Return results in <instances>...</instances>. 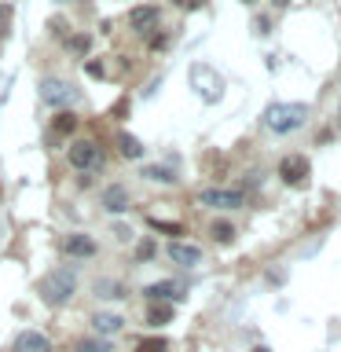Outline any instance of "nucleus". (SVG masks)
Returning a JSON list of instances; mask_svg holds the SVG:
<instances>
[{"mask_svg":"<svg viewBox=\"0 0 341 352\" xmlns=\"http://www.w3.org/2000/svg\"><path fill=\"white\" fill-rule=\"evenodd\" d=\"M37 294H41V301L48 305V308L70 305V297L77 294V275H74L70 268H55V272H48V275L41 279Z\"/></svg>","mask_w":341,"mask_h":352,"instance_id":"f257e3e1","label":"nucleus"},{"mask_svg":"<svg viewBox=\"0 0 341 352\" xmlns=\"http://www.w3.org/2000/svg\"><path fill=\"white\" fill-rule=\"evenodd\" d=\"M305 121H308V103H272L268 110H264V125H268L272 132H279V136L297 132Z\"/></svg>","mask_w":341,"mask_h":352,"instance_id":"f03ea898","label":"nucleus"},{"mask_svg":"<svg viewBox=\"0 0 341 352\" xmlns=\"http://www.w3.org/2000/svg\"><path fill=\"white\" fill-rule=\"evenodd\" d=\"M70 165L74 169H81V173H88V169H99L103 165V151L96 147L92 140H77V143H70Z\"/></svg>","mask_w":341,"mask_h":352,"instance_id":"7ed1b4c3","label":"nucleus"},{"mask_svg":"<svg viewBox=\"0 0 341 352\" xmlns=\"http://www.w3.org/2000/svg\"><path fill=\"white\" fill-rule=\"evenodd\" d=\"M74 99H77V88L70 81H59V77H44L41 81V103L63 107V103H74Z\"/></svg>","mask_w":341,"mask_h":352,"instance_id":"20e7f679","label":"nucleus"},{"mask_svg":"<svg viewBox=\"0 0 341 352\" xmlns=\"http://www.w3.org/2000/svg\"><path fill=\"white\" fill-rule=\"evenodd\" d=\"M308 173H312V165H308L305 154H286V158L279 162V176H283V184L301 187V184L308 180Z\"/></svg>","mask_w":341,"mask_h":352,"instance_id":"39448f33","label":"nucleus"},{"mask_svg":"<svg viewBox=\"0 0 341 352\" xmlns=\"http://www.w3.org/2000/svg\"><path fill=\"white\" fill-rule=\"evenodd\" d=\"M202 206H213V209H239L242 206V191H224V187H206L198 195Z\"/></svg>","mask_w":341,"mask_h":352,"instance_id":"423d86ee","label":"nucleus"},{"mask_svg":"<svg viewBox=\"0 0 341 352\" xmlns=\"http://www.w3.org/2000/svg\"><path fill=\"white\" fill-rule=\"evenodd\" d=\"M158 8L154 4H140V8H132L129 11V30H136V33H151V30H158Z\"/></svg>","mask_w":341,"mask_h":352,"instance_id":"0eeeda50","label":"nucleus"},{"mask_svg":"<svg viewBox=\"0 0 341 352\" xmlns=\"http://www.w3.org/2000/svg\"><path fill=\"white\" fill-rule=\"evenodd\" d=\"M99 206H103L107 213H125V209H129V187H121V184L103 187V195H99Z\"/></svg>","mask_w":341,"mask_h":352,"instance_id":"6e6552de","label":"nucleus"},{"mask_svg":"<svg viewBox=\"0 0 341 352\" xmlns=\"http://www.w3.org/2000/svg\"><path fill=\"white\" fill-rule=\"evenodd\" d=\"M169 261L180 264V268H195L202 261V250L191 246V242H169Z\"/></svg>","mask_w":341,"mask_h":352,"instance_id":"1a4fd4ad","label":"nucleus"},{"mask_svg":"<svg viewBox=\"0 0 341 352\" xmlns=\"http://www.w3.org/2000/svg\"><path fill=\"white\" fill-rule=\"evenodd\" d=\"M15 352H52V341L41 330H22L15 338Z\"/></svg>","mask_w":341,"mask_h":352,"instance_id":"9d476101","label":"nucleus"},{"mask_svg":"<svg viewBox=\"0 0 341 352\" xmlns=\"http://www.w3.org/2000/svg\"><path fill=\"white\" fill-rule=\"evenodd\" d=\"M63 250L66 253H70V257H96V239L92 235H70V239H66L63 242Z\"/></svg>","mask_w":341,"mask_h":352,"instance_id":"9b49d317","label":"nucleus"},{"mask_svg":"<svg viewBox=\"0 0 341 352\" xmlns=\"http://www.w3.org/2000/svg\"><path fill=\"white\" fill-rule=\"evenodd\" d=\"M151 297V301H162V297H187L184 294V286L180 283H173V279H162V283H151L147 290H143Z\"/></svg>","mask_w":341,"mask_h":352,"instance_id":"f8f14e48","label":"nucleus"},{"mask_svg":"<svg viewBox=\"0 0 341 352\" xmlns=\"http://www.w3.org/2000/svg\"><path fill=\"white\" fill-rule=\"evenodd\" d=\"M92 327L99 330V334H118V330L125 327V319L114 316V312H99V316L92 319Z\"/></svg>","mask_w":341,"mask_h":352,"instance_id":"ddd939ff","label":"nucleus"},{"mask_svg":"<svg viewBox=\"0 0 341 352\" xmlns=\"http://www.w3.org/2000/svg\"><path fill=\"white\" fill-rule=\"evenodd\" d=\"M143 180H154V184H176V173L169 165H143Z\"/></svg>","mask_w":341,"mask_h":352,"instance_id":"4468645a","label":"nucleus"},{"mask_svg":"<svg viewBox=\"0 0 341 352\" xmlns=\"http://www.w3.org/2000/svg\"><path fill=\"white\" fill-rule=\"evenodd\" d=\"M118 151H121V158H143V143L136 140V136H129V132H121L118 136Z\"/></svg>","mask_w":341,"mask_h":352,"instance_id":"2eb2a0df","label":"nucleus"},{"mask_svg":"<svg viewBox=\"0 0 341 352\" xmlns=\"http://www.w3.org/2000/svg\"><path fill=\"white\" fill-rule=\"evenodd\" d=\"M173 319V305H165V301H154L151 308H147V323L151 327H165Z\"/></svg>","mask_w":341,"mask_h":352,"instance_id":"dca6fc26","label":"nucleus"},{"mask_svg":"<svg viewBox=\"0 0 341 352\" xmlns=\"http://www.w3.org/2000/svg\"><path fill=\"white\" fill-rule=\"evenodd\" d=\"M52 129H55V136L74 132V129H77V114H74V110H59V114H55V121H52Z\"/></svg>","mask_w":341,"mask_h":352,"instance_id":"f3484780","label":"nucleus"},{"mask_svg":"<svg viewBox=\"0 0 341 352\" xmlns=\"http://www.w3.org/2000/svg\"><path fill=\"white\" fill-rule=\"evenodd\" d=\"M209 235H213L220 246H228V242H235V228L228 224V220H213V228H209Z\"/></svg>","mask_w":341,"mask_h":352,"instance_id":"a211bd4d","label":"nucleus"},{"mask_svg":"<svg viewBox=\"0 0 341 352\" xmlns=\"http://www.w3.org/2000/svg\"><path fill=\"white\" fill-rule=\"evenodd\" d=\"M147 224L154 231H162V235H184V224H176V220H158V217H151Z\"/></svg>","mask_w":341,"mask_h":352,"instance_id":"6ab92c4d","label":"nucleus"},{"mask_svg":"<svg viewBox=\"0 0 341 352\" xmlns=\"http://www.w3.org/2000/svg\"><path fill=\"white\" fill-rule=\"evenodd\" d=\"M66 44H70L74 55H88V48H92V37H88V33H77V37H70Z\"/></svg>","mask_w":341,"mask_h":352,"instance_id":"aec40b11","label":"nucleus"},{"mask_svg":"<svg viewBox=\"0 0 341 352\" xmlns=\"http://www.w3.org/2000/svg\"><path fill=\"white\" fill-rule=\"evenodd\" d=\"M140 352H169V341H165V338H143Z\"/></svg>","mask_w":341,"mask_h":352,"instance_id":"412c9836","label":"nucleus"},{"mask_svg":"<svg viewBox=\"0 0 341 352\" xmlns=\"http://www.w3.org/2000/svg\"><path fill=\"white\" fill-rule=\"evenodd\" d=\"M11 22H15L11 4H0V37H8V33H11Z\"/></svg>","mask_w":341,"mask_h":352,"instance_id":"4be33fe9","label":"nucleus"},{"mask_svg":"<svg viewBox=\"0 0 341 352\" xmlns=\"http://www.w3.org/2000/svg\"><path fill=\"white\" fill-rule=\"evenodd\" d=\"M81 352H110V341H77Z\"/></svg>","mask_w":341,"mask_h":352,"instance_id":"5701e85b","label":"nucleus"},{"mask_svg":"<svg viewBox=\"0 0 341 352\" xmlns=\"http://www.w3.org/2000/svg\"><path fill=\"white\" fill-rule=\"evenodd\" d=\"M96 294L99 297H125V294L118 290V283H96Z\"/></svg>","mask_w":341,"mask_h":352,"instance_id":"b1692460","label":"nucleus"},{"mask_svg":"<svg viewBox=\"0 0 341 352\" xmlns=\"http://www.w3.org/2000/svg\"><path fill=\"white\" fill-rule=\"evenodd\" d=\"M154 250H158V246H154L151 239H143L140 246H136V257H140V261H151V257H154Z\"/></svg>","mask_w":341,"mask_h":352,"instance_id":"393cba45","label":"nucleus"},{"mask_svg":"<svg viewBox=\"0 0 341 352\" xmlns=\"http://www.w3.org/2000/svg\"><path fill=\"white\" fill-rule=\"evenodd\" d=\"M173 4H176V8H184V11H198V8L206 4V0H173Z\"/></svg>","mask_w":341,"mask_h":352,"instance_id":"a878e982","label":"nucleus"},{"mask_svg":"<svg viewBox=\"0 0 341 352\" xmlns=\"http://www.w3.org/2000/svg\"><path fill=\"white\" fill-rule=\"evenodd\" d=\"M114 239H121V242L132 239V228H125V224H114Z\"/></svg>","mask_w":341,"mask_h":352,"instance_id":"bb28decb","label":"nucleus"},{"mask_svg":"<svg viewBox=\"0 0 341 352\" xmlns=\"http://www.w3.org/2000/svg\"><path fill=\"white\" fill-rule=\"evenodd\" d=\"M165 44H169V37H162V33H154V37H151V48H154V52L165 48Z\"/></svg>","mask_w":341,"mask_h":352,"instance_id":"cd10ccee","label":"nucleus"},{"mask_svg":"<svg viewBox=\"0 0 341 352\" xmlns=\"http://www.w3.org/2000/svg\"><path fill=\"white\" fill-rule=\"evenodd\" d=\"M253 26H257V33H261V37H264V33H272V22H268V19H257Z\"/></svg>","mask_w":341,"mask_h":352,"instance_id":"c85d7f7f","label":"nucleus"},{"mask_svg":"<svg viewBox=\"0 0 341 352\" xmlns=\"http://www.w3.org/2000/svg\"><path fill=\"white\" fill-rule=\"evenodd\" d=\"M125 110H129V99H118V103H114V118H121Z\"/></svg>","mask_w":341,"mask_h":352,"instance_id":"c756f323","label":"nucleus"},{"mask_svg":"<svg viewBox=\"0 0 341 352\" xmlns=\"http://www.w3.org/2000/svg\"><path fill=\"white\" fill-rule=\"evenodd\" d=\"M88 74H92V77H103V63H88Z\"/></svg>","mask_w":341,"mask_h":352,"instance_id":"7c9ffc66","label":"nucleus"},{"mask_svg":"<svg viewBox=\"0 0 341 352\" xmlns=\"http://www.w3.org/2000/svg\"><path fill=\"white\" fill-rule=\"evenodd\" d=\"M253 352H272V349H268V345H257V349H253Z\"/></svg>","mask_w":341,"mask_h":352,"instance_id":"2f4dec72","label":"nucleus"},{"mask_svg":"<svg viewBox=\"0 0 341 352\" xmlns=\"http://www.w3.org/2000/svg\"><path fill=\"white\" fill-rule=\"evenodd\" d=\"M286 4H290V0H275V8H286Z\"/></svg>","mask_w":341,"mask_h":352,"instance_id":"473e14b6","label":"nucleus"},{"mask_svg":"<svg viewBox=\"0 0 341 352\" xmlns=\"http://www.w3.org/2000/svg\"><path fill=\"white\" fill-rule=\"evenodd\" d=\"M55 4H74V0H55Z\"/></svg>","mask_w":341,"mask_h":352,"instance_id":"72a5a7b5","label":"nucleus"},{"mask_svg":"<svg viewBox=\"0 0 341 352\" xmlns=\"http://www.w3.org/2000/svg\"><path fill=\"white\" fill-rule=\"evenodd\" d=\"M242 4H253V0H242Z\"/></svg>","mask_w":341,"mask_h":352,"instance_id":"f704fd0d","label":"nucleus"}]
</instances>
